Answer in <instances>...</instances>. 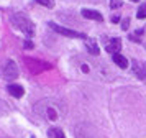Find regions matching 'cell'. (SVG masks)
Returning <instances> with one entry per match:
<instances>
[{
    "instance_id": "cell-7",
    "label": "cell",
    "mask_w": 146,
    "mask_h": 138,
    "mask_svg": "<svg viewBox=\"0 0 146 138\" xmlns=\"http://www.w3.org/2000/svg\"><path fill=\"white\" fill-rule=\"evenodd\" d=\"M84 45H86V49L90 54H94V56H99V45H97V41L94 38H86L84 39Z\"/></svg>"
},
{
    "instance_id": "cell-1",
    "label": "cell",
    "mask_w": 146,
    "mask_h": 138,
    "mask_svg": "<svg viewBox=\"0 0 146 138\" xmlns=\"http://www.w3.org/2000/svg\"><path fill=\"white\" fill-rule=\"evenodd\" d=\"M35 113L48 123H58L66 113V107L56 99H43L33 105Z\"/></svg>"
},
{
    "instance_id": "cell-5",
    "label": "cell",
    "mask_w": 146,
    "mask_h": 138,
    "mask_svg": "<svg viewBox=\"0 0 146 138\" xmlns=\"http://www.w3.org/2000/svg\"><path fill=\"white\" fill-rule=\"evenodd\" d=\"M51 30H54L56 33H59V35H64V36H69V38H80V39H86V35L84 33H79V31H74V30H69V28H64V26H59L53 23V21H49L48 23Z\"/></svg>"
},
{
    "instance_id": "cell-9",
    "label": "cell",
    "mask_w": 146,
    "mask_h": 138,
    "mask_svg": "<svg viewBox=\"0 0 146 138\" xmlns=\"http://www.w3.org/2000/svg\"><path fill=\"white\" fill-rule=\"evenodd\" d=\"M82 17H84V18H89V20H97V21H102V20H104L99 12L90 10V8H84V10H82Z\"/></svg>"
},
{
    "instance_id": "cell-2",
    "label": "cell",
    "mask_w": 146,
    "mask_h": 138,
    "mask_svg": "<svg viewBox=\"0 0 146 138\" xmlns=\"http://www.w3.org/2000/svg\"><path fill=\"white\" fill-rule=\"evenodd\" d=\"M10 21H12V25H13L17 30H20L21 33H25L27 36H33L35 35L33 21L30 18H27L25 15H21V13H13V15L10 17Z\"/></svg>"
},
{
    "instance_id": "cell-15",
    "label": "cell",
    "mask_w": 146,
    "mask_h": 138,
    "mask_svg": "<svg viewBox=\"0 0 146 138\" xmlns=\"http://www.w3.org/2000/svg\"><path fill=\"white\" fill-rule=\"evenodd\" d=\"M143 33H145L143 30H138V31H135L133 35H130V39H131V41H139V36H141Z\"/></svg>"
},
{
    "instance_id": "cell-3",
    "label": "cell",
    "mask_w": 146,
    "mask_h": 138,
    "mask_svg": "<svg viewBox=\"0 0 146 138\" xmlns=\"http://www.w3.org/2000/svg\"><path fill=\"white\" fill-rule=\"evenodd\" d=\"M74 133H76V138H100V133L97 130V127L89 123V122L77 123L76 128H74Z\"/></svg>"
},
{
    "instance_id": "cell-18",
    "label": "cell",
    "mask_w": 146,
    "mask_h": 138,
    "mask_svg": "<svg viewBox=\"0 0 146 138\" xmlns=\"http://www.w3.org/2000/svg\"><path fill=\"white\" fill-rule=\"evenodd\" d=\"M25 48H27V49H30V48H33V43H31L30 39H27V41H25Z\"/></svg>"
},
{
    "instance_id": "cell-19",
    "label": "cell",
    "mask_w": 146,
    "mask_h": 138,
    "mask_svg": "<svg viewBox=\"0 0 146 138\" xmlns=\"http://www.w3.org/2000/svg\"><path fill=\"white\" fill-rule=\"evenodd\" d=\"M112 21H115V23H117V21H120V17H118V15H115V17L112 18Z\"/></svg>"
},
{
    "instance_id": "cell-13",
    "label": "cell",
    "mask_w": 146,
    "mask_h": 138,
    "mask_svg": "<svg viewBox=\"0 0 146 138\" xmlns=\"http://www.w3.org/2000/svg\"><path fill=\"white\" fill-rule=\"evenodd\" d=\"M136 17L138 18H146V3H143V5H139V8H138V13H136Z\"/></svg>"
},
{
    "instance_id": "cell-8",
    "label": "cell",
    "mask_w": 146,
    "mask_h": 138,
    "mask_svg": "<svg viewBox=\"0 0 146 138\" xmlns=\"http://www.w3.org/2000/svg\"><path fill=\"white\" fill-rule=\"evenodd\" d=\"M131 64H133V66H131L133 74H136V77H139V79H146L145 64H143V63H138V61H133Z\"/></svg>"
},
{
    "instance_id": "cell-10",
    "label": "cell",
    "mask_w": 146,
    "mask_h": 138,
    "mask_svg": "<svg viewBox=\"0 0 146 138\" xmlns=\"http://www.w3.org/2000/svg\"><path fill=\"white\" fill-rule=\"evenodd\" d=\"M7 91L10 92V95H13V97H23V94H25V91H23V87L18 84H10L7 87Z\"/></svg>"
},
{
    "instance_id": "cell-17",
    "label": "cell",
    "mask_w": 146,
    "mask_h": 138,
    "mask_svg": "<svg viewBox=\"0 0 146 138\" xmlns=\"http://www.w3.org/2000/svg\"><path fill=\"white\" fill-rule=\"evenodd\" d=\"M128 25H130V18H125V20H121V30H128Z\"/></svg>"
},
{
    "instance_id": "cell-21",
    "label": "cell",
    "mask_w": 146,
    "mask_h": 138,
    "mask_svg": "<svg viewBox=\"0 0 146 138\" xmlns=\"http://www.w3.org/2000/svg\"><path fill=\"white\" fill-rule=\"evenodd\" d=\"M145 69H146V63H145Z\"/></svg>"
},
{
    "instance_id": "cell-16",
    "label": "cell",
    "mask_w": 146,
    "mask_h": 138,
    "mask_svg": "<svg viewBox=\"0 0 146 138\" xmlns=\"http://www.w3.org/2000/svg\"><path fill=\"white\" fill-rule=\"evenodd\" d=\"M110 7H112V8H118V7H121V0H110Z\"/></svg>"
},
{
    "instance_id": "cell-4",
    "label": "cell",
    "mask_w": 146,
    "mask_h": 138,
    "mask_svg": "<svg viewBox=\"0 0 146 138\" xmlns=\"http://www.w3.org/2000/svg\"><path fill=\"white\" fill-rule=\"evenodd\" d=\"M0 74H2V77L5 79V81H13V79L18 77V66L15 61L12 59H8L5 61L3 64L0 66Z\"/></svg>"
},
{
    "instance_id": "cell-11",
    "label": "cell",
    "mask_w": 146,
    "mask_h": 138,
    "mask_svg": "<svg viewBox=\"0 0 146 138\" xmlns=\"http://www.w3.org/2000/svg\"><path fill=\"white\" fill-rule=\"evenodd\" d=\"M112 59H113V63L118 66V67H123V69H125V67H128V59H126L123 54L117 53V54H113V56H112Z\"/></svg>"
},
{
    "instance_id": "cell-12",
    "label": "cell",
    "mask_w": 146,
    "mask_h": 138,
    "mask_svg": "<svg viewBox=\"0 0 146 138\" xmlns=\"http://www.w3.org/2000/svg\"><path fill=\"white\" fill-rule=\"evenodd\" d=\"M48 137L49 138H66V135H64V131L61 130V128H49L48 130Z\"/></svg>"
},
{
    "instance_id": "cell-6",
    "label": "cell",
    "mask_w": 146,
    "mask_h": 138,
    "mask_svg": "<svg viewBox=\"0 0 146 138\" xmlns=\"http://www.w3.org/2000/svg\"><path fill=\"white\" fill-rule=\"evenodd\" d=\"M121 49V39L120 38H112L108 43H107V46H105V51L108 53V54H117V53Z\"/></svg>"
},
{
    "instance_id": "cell-14",
    "label": "cell",
    "mask_w": 146,
    "mask_h": 138,
    "mask_svg": "<svg viewBox=\"0 0 146 138\" xmlns=\"http://www.w3.org/2000/svg\"><path fill=\"white\" fill-rule=\"evenodd\" d=\"M40 5H43V7H46V8H53L54 7V0H36Z\"/></svg>"
},
{
    "instance_id": "cell-20",
    "label": "cell",
    "mask_w": 146,
    "mask_h": 138,
    "mask_svg": "<svg viewBox=\"0 0 146 138\" xmlns=\"http://www.w3.org/2000/svg\"><path fill=\"white\" fill-rule=\"evenodd\" d=\"M130 2H138V0H130Z\"/></svg>"
}]
</instances>
